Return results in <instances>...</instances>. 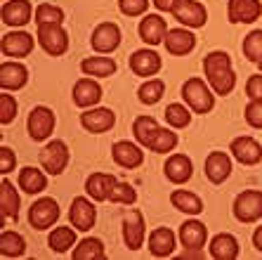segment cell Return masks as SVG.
<instances>
[{
    "instance_id": "obj_13",
    "label": "cell",
    "mask_w": 262,
    "mask_h": 260,
    "mask_svg": "<svg viewBox=\"0 0 262 260\" xmlns=\"http://www.w3.org/2000/svg\"><path fill=\"white\" fill-rule=\"evenodd\" d=\"M144 236H146L144 215L140 211H130L123 218V239H125V246L130 251H137V248L144 246Z\"/></svg>"
},
{
    "instance_id": "obj_11",
    "label": "cell",
    "mask_w": 262,
    "mask_h": 260,
    "mask_svg": "<svg viewBox=\"0 0 262 260\" xmlns=\"http://www.w3.org/2000/svg\"><path fill=\"white\" fill-rule=\"evenodd\" d=\"M114 123H116V114L111 109H106V107H92V109L80 114V126L92 135L106 133V130L114 128Z\"/></svg>"
},
{
    "instance_id": "obj_16",
    "label": "cell",
    "mask_w": 262,
    "mask_h": 260,
    "mask_svg": "<svg viewBox=\"0 0 262 260\" xmlns=\"http://www.w3.org/2000/svg\"><path fill=\"white\" fill-rule=\"evenodd\" d=\"M29 81V69L17 59H5L0 64V88L3 90H21Z\"/></svg>"
},
{
    "instance_id": "obj_19",
    "label": "cell",
    "mask_w": 262,
    "mask_h": 260,
    "mask_svg": "<svg viewBox=\"0 0 262 260\" xmlns=\"http://www.w3.org/2000/svg\"><path fill=\"white\" fill-rule=\"evenodd\" d=\"M73 104L80 109H90L102 99V85L92 78H80L73 85Z\"/></svg>"
},
{
    "instance_id": "obj_2",
    "label": "cell",
    "mask_w": 262,
    "mask_h": 260,
    "mask_svg": "<svg viewBox=\"0 0 262 260\" xmlns=\"http://www.w3.org/2000/svg\"><path fill=\"white\" fill-rule=\"evenodd\" d=\"M182 99L187 102L194 114H210L215 107V95H213V88L206 85L203 78H187L182 85Z\"/></svg>"
},
{
    "instance_id": "obj_29",
    "label": "cell",
    "mask_w": 262,
    "mask_h": 260,
    "mask_svg": "<svg viewBox=\"0 0 262 260\" xmlns=\"http://www.w3.org/2000/svg\"><path fill=\"white\" fill-rule=\"evenodd\" d=\"M19 206H21V199H19L14 185L7 177H3V182H0V208H3V218L19 220Z\"/></svg>"
},
{
    "instance_id": "obj_46",
    "label": "cell",
    "mask_w": 262,
    "mask_h": 260,
    "mask_svg": "<svg viewBox=\"0 0 262 260\" xmlns=\"http://www.w3.org/2000/svg\"><path fill=\"white\" fill-rule=\"evenodd\" d=\"M14 166H17V156H14V151L10 149L7 145L0 147V173L7 175V173H12Z\"/></svg>"
},
{
    "instance_id": "obj_25",
    "label": "cell",
    "mask_w": 262,
    "mask_h": 260,
    "mask_svg": "<svg viewBox=\"0 0 262 260\" xmlns=\"http://www.w3.org/2000/svg\"><path fill=\"white\" fill-rule=\"evenodd\" d=\"M149 251L156 258H168L175 253V232L170 227H156L149 234Z\"/></svg>"
},
{
    "instance_id": "obj_32",
    "label": "cell",
    "mask_w": 262,
    "mask_h": 260,
    "mask_svg": "<svg viewBox=\"0 0 262 260\" xmlns=\"http://www.w3.org/2000/svg\"><path fill=\"white\" fill-rule=\"evenodd\" d=\"M19 187L24 189L26 194H40L48 187V177H45L43 170L26 166V168L19 170Z\"/></svg>"
},
{
    "instance_id": "obj_49",
    "label": "cell",
    "mask_w": 262,
    "mask_h": 260,
    "mask_svg": "<svg viewBox=\"0 0 262 260\" xmlns=\"http://www.w3.org/2000/svg\"><path fill=\"white\" fill-rule=\"evenodd\" d=\"M180 258H203V248H184Z\"/></svg>"
},
{
    "instance_id": "obj_28",
    "label": "cell",
    "mask_w": 262,
    "mask_h": 260,
    "mask_svg": "<svg viewBox=\"0 0 262 260\" xmlns=\"http://www.w3.org/2000/svg\"><path fill=\"white\" fill-rule=\"evenodd\" d=\"M114 185H116V177L109 173H92L85 180V192L92 201H109Z\"/></svg>"
},
{
    "instance_id": "obj_20",
    "label": "cell",
    "mask_w": 262,
    "mask_h": 260,
    "mask_svg": "<svg viewBox=\"0 0 262 260\" xmlns=\"http://www.w3.org/2000/svg\"><path fill=\"white\" fill-rule=\"evenodd\" d=\"M165 50L175 57L189 55L191 50L196 48V36L189 29H168L165 33Z\"/></svg>"
},
{
    "instance_id": "obj_33",
    "label": "cell",
    "mask_w": 262,
    "mask_h": 260,
    "mask_svg": "<svg viewBox=\"0 0 262 260\" xmlns=\"http://www.w3.org/2000/svg\"><path fill=\"white\" fill-rule=\"evenodd\" d=\"M170 204L175 206L177 211L187 213V215H199L203 211V201L194 192H187V189H175L170 194Z\"/></svg>"
},
{
    "instance_id": "obj_8",
    "label": "cell",
    "mask_w": 262,
    "mask_h": 260,
    "mask_svg": "<svg viewBox=\"0 0 262 260\" xmlns=\"http://www.w3.org/2000/svg\"><path fill=\"white\" fill-rule=\"evenodd\" d=\"M172 17L187 29H201L208 22L206 7L199 0H177V5L172 7Z\"/></svg>"
},
{
    "instance_id": "obj_22",
    "label": "cell",
    "mask_w": 262,
    "mask_h": 260,
    "mask_svg": "<svg viewBox=\"0 0 262 260\" xmlns=\"http://www.w3.org/2000/svg\"><path fill=\"white\" fill-rule=\"evenodd\" d=\"M163 173L170 182L182 185V182H187L194 175V164H191V158L187 156V154H172V156L165 161Z\"/></svg>"
},
{
    "instance_id": "obj_10",
    "label": "cell",
    "mask_w": 262,
    "mask_h": 260,
    "mask_svg": "<svg viewBox=\"0 0 262 260\" xmlns=\"http://www.w3.org/2000/svg\"><path fill=\"white\" fill-rule=\"evenodd\" d=\"M69 220L76 230L88 232L92 230V225L97 220V208L92 206V201L88 196H76L71 201V208H69Z\"/></svg>"
},
{
    "instance_id": "obj_41",
    "label": "cell",
    "mask_w": 262,
    "mask_h": 260,
    "mask_svg": "<svg viewBox=\"0 0 262 260\" xmlns=\"http://www.w3.org/2000/svg\"><path fill=\"white\" fill-rule=\"evenodd\" d=\"M109 201L111 204H135L137 201V192L130 182H121L116 180V185L111 187V194H109Z\"/></svg>"
},
{
    "instance_id": "obj_26",
    "label": "cell",
    "mask_w": 262,
    "mask_h": 260,
    "mask_svg": "<svg viewBox=\"0 0 262 260\" xmlns=\"http://www.w3.org/2000/svg\"><path fill=\"white\" fill-rule=\"evenodd\" d=\"M31 12H33V7L29 0H7L0 14L7 26H24L31 22Z\"/></svg>"
},
{
    "instance_id": "obj_40",
    "label": "cell",
    "mask_w": 262,
    "mask_h": 260,
    "mask_svg": "<svg viewBox=\"0 0 262 260\" xmlns=\"http://www.w3.org/2000/svg\"><path fill=\"white\" fill-rule=\"evenodd\" d=\"M64 22V10L50 3H40L36 7V24H61Z\"/></svg>"
},
{
    "instance_id": "obj_36",
    "label": "cell",
    "mask_w": 262,
    "mask_h": 260,
    "mask_svg": "<svg viewBox=\"0 0 262 260\" xmlns=\"http://www.w3.org/2000/svg\"><path fill=\"white\" fill-rule=\"evenodd\" d=\"M48 244L57 253H67L71 246H76V232L71 227H55L48 236Z\"/></svg>"
},
{
    "instance_id": "obj_37",
    "label": "cell",
    "mask_w": 262,
    "mask_h": 260,
    "mask_svg": "<svg viewBox=\"0 0 262 260\" xmlns=\"http://www.w3.org/2000/svg\"><path fill=\"white\" fill-rule=\"evenodd\" d=\"M163 116H165V121H168V126H172V128H187L191 123L189 107H184V104H180V102L168 104Z\"/></svg>"
},
{
    "instance_id": "obj_50",
    "label": "cell",
    "mask_w": 262,
    "mask_h": 260,
    "mask_svg": "<svg viewBox=\"0 0 262 260\" xmlns=\"http://www.w3.org/2000/svg\"><path fill=\"white\" fill-rule=\"evenodd\" d=\"M253 246H255L257 251H260V253H262V225H260V227H257L255 232H253Z\"/></svg>"
},
{
    "instance_id": "obj_23",
    "label": "cell",
    "mask_w": 262,
    "mask_h": 260,
    "mask_svg": "<svg viewBox=\"0 0 262 260\" xmlns=\"http://www.w3.org/2000/svg\"><path fill=\"white\" fill-rule=\"evenodd\" d=\"M168 33V24L161 14H144V19L140 22V38L146 45H159L165 41Z\"/></svg>"
},
{
    "instance_id": "obj_24",
    "label": "cell",
    "mask_w": 262,
    "mask_h": 260,
    "mask_svg": "<svg viewBox=\"0 0 262 260\" xmlns=\"http://www.w3.org/2000/svg\"><path fill=\"white\" fill-rule=\"evenodd\" d=\"M180 242L184 248H203L208 239V227L201 220H187L180 225Z\"/></svg>"
},
{
    "instance_id": "obj_18",
    "label": "cell",
    "mask_w": 262,
    "mask_h": 260,
    "mask_svg": "<svg viewBox=\"0 0 262 260\" xmlns=\"http://www.w3.org/2000/svg\"><path fill=\"white\" fill-rule=\"evenodd\" d=\"M130 69H133L135 76H142V78L156 76L161 71V57L149 48L135 50L133 55H130Z\"/></svg>"
},
{
    "instance_id": "obj_4",
    "label": "cell",
    "mask_w": 262,
    "mask_h": 260,
    "mask_svg": "<svg viewBox=\"0 0 262 260\" xmlns=\"http://www.w3.org/2000/svg\"><path fill=\"white\" fill-rule=\"evenodd\" d=\"M69 147L64 139H50L40 151V166L48 170L50 175H61L69 166Z\"/></svg>"
},
{
    "instance_id": "obj_14",
    "label": "cell",
    "mask_w": 262,
    "mask_h": 260,
    "mask_svg": "<svg viewBox=\"0 0 262 260\" xmlns=\"http://www.w3.org/2000/svg\"><path fill=\"white\" fill-rule=\"evenodd\" d=\"M0 50L5 57H12V59H19V57H29L31 50H33V36L26 33V31H12V33H5L3 41H0Z\"/></svg>"
},
{
    "instance_id": "obj_27",
    "label": "cell",
    "mask_w": 262,
    "mask_h": 260,
    "mask_svg": "<svg viewBox=\"0 0 262 260\" xmlns=\"http://www.w3.org/2000/svg\"><path fill=\"white\" fill-rule=\"evenodd\" d=\"M210 258L215 260H236L238 258V239L229 232H222V234L213 236V242H210Z\"/></svg>"
},
{
    "instance_id": "obj_51",
    "label": "cell",
    "mask_w": 262,
    "mask_h": 260,
    "mask_svg": "<svg viewBox=\"0 0 262 260\" xmlns=\"http://www.w3.org/2000/svg\"><path fill=\"white\" fill-rule=\"evenodd\" d=\"M257 67H260V71H262V64H257Z\"/></svg>"
},
{
    "instance_id": "obj_38",
    "label": "cell",
    "mask_w": 262,
    "mask_h": 260,
    "mask_svg": "<svg viewBox=\"0 0 262 260\" xmlns=\"http://www.w3.org/2000/svg\"><path fill=\"white\" fill-rule=\"evenodd\" d=\"M244 57L250 62H255V64H262V29H255L250 31L248 36L244 38Z\"/></svg>"
},
{
    "instance_id": "obj_30",
    "label": "cell",
    "mask_w": 262,
    "mask_h": 260,
    "mask_svg": "<svg viewBox=\"0 0 262 260\" xmlns=\"http://www.w3.org/2000/svg\"><path fill=\"white\" fill-rule=\"evenodd\" d=\"M159 130H161V126L151 116H137L133 121V135L142 147H151L156 135H159Z\"/></svg>"
},
{
    "instance_id": "obj_43",
    "label": "cell",
    "mask_w": 262,
    "mask_h": 260,
    "mask_svg": "<svg viewBox=\"0 0 262 260\" xmlns=\"http://www.w3.org/2000/svg\"><path fill=\"white\" fill-rule=\"evenodd\" d=\"M17 109H19L17 99L12 95H7V90H3V95H0V123L3 126L12 123L14 116H17Z\"/></svg>"
},
{
    "instance_id": "obj_35",
    "label": "cell",
    "mask_w": 262,
    "mask_h": 260,
    "mask_svg": "<svg viewBox=\"0 0 262 260\" xmlns=\"http://www.w3.org/2000/svg\"><path fill=\"white\" fill-rule=\"evenodd\" d=\"M73 258L76 260H104L106 258V251H104V244L99 239H83L78 246L73 248Z\"/></svg>"
},
{
    "instance_id": "obj_5",
    "label": "cell",
    "mask_w": 262,
    "mask_h": 260,
    "mask_svg": "<svg viewBox=\"0 0 262 260\" xmlns=\"http://www.w3.org/2000/svg\"><path fill=\"white\" fill-rule=\"evenodd\" d=\"M234 218L238 223H257L262 218V192L246 189L234 201Z\"/></svg>"
},
{
    "instance_id": "obj_1",
    "label": "cell",
    "mask_w": 262,
    "mask_h": 260,
    "mask_svg": "<svg viewBox=\"0 0 262 260\" xmlns=\"http://www.w3.org/2000/svg\"><path fill=\"white\" fill-rule=\"evenodd\" d=\"M203 71H206V78L215 95L225 97L236 88V73L232 69V57L222 50L208 52L206 59H203Z\"/></svg>"
},
{
    "instance_id": "obj_3",
    "label": "cell",
    "mask_w": 262,
    "mask_h": 260,
    "mask_svg": "<svg viewBox=\"0 0 262 260\" xmlns=\"http://www.w3.org/2000/svg\"><path fill=\"white\" fill-rule=\"evenodd\" d=\"M36 36L50 57H61L69 50V33L61 24H38Z\"/></svg>"
},
{
    "instance_id": "obj_15",
    "label": "cell",
    "mask_w": 262,
    "mask_h": 260,
    "mask_svg": "<svg viewBox=\"0 0 262 260\" xmlns=\"http://www.w3.org/2000/svg\"><path fill=\"white\" fill-rule=\"evenodd\" d=\"M262 14L260 0H229L227 5V17L232 24H253Z\"/></svg>"
},
{
    "instance_id": "obj_42",
    "label": "cell",
    "mask_w": 262,
    "mask_h": 260,
    "mask_svg": "<svg viewBox=\"0 0 262 260\" xmlns=\"http://www.w3.org/2000/svg\"><path fill=\"white\" fill-rule=\"evenodd\" d=\"M175 147H177V135L172 133V130H168V128H161L156 139H154V145L149 147V149L156 151V154H168V151H172Z\"/></svg>"
},
{
    "instance_id": "obj_21",
    "label": "cell",
    "mask_w": 262,
    "mask_h": 260,
    "mask_svg": "<svg viewBox=\"0 0 262 260\" xmlns=\"http://www.w3.org/2000/svg\"><path fill=\"white\" fill-rule=\"evenodd\" d=\"M229 175H232V158L225 151H210L206 156V177L213 185H220Z\"/></svg>"
},
{
    "instance_id": "obj_44",
    "label": "cell",
    "mask_w": 262,
    "mask_h": 260,
    "mask_svg": "<svg viewBox=\"0 0 262 260\" xmlns=\"http://www.w3.org/2000/svg\"><path fill=\"white\" fill-rule=\"evenodd\" d=\"M244 118L250 128H262V99H250L246 104Z\"/></svg>"
},
{
    "instance_id": "obj_39",
    "label": "cell",
    "mask_w": 262,
    "mask_h": 260,
    "mask_svg": "<svg viewBox=\"0 0 262 260\" xmlns=\"http://www.w3.org/2000/svg\"><path fill=\"white\" fill-rule=\"evenodd\" d=\"M165 92V83L161 78H149L146 83L140 85V90H137V97H140L142 104H156L163 97Z\"/></svg>"
},
{
    "instance_id": "obj_6",
    "label": "cell",
    "mask_w": 262,
    "mask_h": 260,
    "mask_svg": "<svg viewBox=\"0 0 262 260\" xmlns=\"http://www.w3.org/2000/svg\"><path fill=\"white\" fill-rule=\"evenodd\" d=\"M55 111L50 107H33L29 114V121H26V128H29V135L33 142H43L52 135L55 130Z\"/></svg>"
},
{
    "instance_id": "obj_31",
    "label": "cell",
    "mask_w": 262,
    "mask_h": 260,
    "mask_svg": "<svg viewBox=\"0 0 262 260\" xmlns=\"http://www.w3.org/2000/svg\"><path fill=\"white\" fill-rule=\"evenodd\" d=\"M80 71L95 78H109L116 73V62L111 57H88L80 62Z\"/></svg>"
},
{
    "instance_id": "obj_17",
    "label": "cell",
    "mask_w": 262,
    "mask_h": 260,
    "mask_svg": "<svg viewBox=\"0 0 262 260\" xmlns=\"http://www.w3.org/2000/svg\"><path fill=\"white\" fill-rule=\"evenodd\" d=\"M111 156L121 168H130V170L144 164V151L130 139H118L116 145L111 147Z\"/></svg>"
},
{
    "instance_id": "obj_7",
    "label": "cell",
    "mask_w": 262,
    "mask_h": 260,
    "mask_svg": "<svg viewBox=\"0 0 262 260\" xmlns=\"http://www.w3.org/2000/svg\"><path fill=\"white\" fill-rule=\"evenodd\" d=\"M57 220H59V204H57L55 199L43 196V199H38L31 204V208H29L31 227H36V230H48V227H52Z\"/></svg>"
},
{
    "instance_id": "obj_9",
    "label": "cell",
    "mask_w": 262,
    "mask_h": 260,
    "mask_svg": "<svg viewBox=\"0 0 262 260\" xmlns=\"http://www.w3.org/2000/svg\"><path fill=\"white\" fill-rule=\"evenodd\" d=\"M90 45L99 55L114 52V50L121 45V29H118V24H114V22H102V24H97L90 36Z\"/></svg>"
},
{
    "instance_id": "obj_12",
    "label": "cell",
    "mask_w": 262,
    "mask_h": 260,
    "mask_svg": "<svg viewBox=\"0 0 262 260\" xmlns=\"http://www.w3.org/2000/svg\"><path fill=\"white\" fill-rule=\"evenodd\" d=\"M229 151H232V156L236 158L238 164H244V166H255L262 161V145L257 139L248 137V135L234 137L232 145H229Z\"/></svg>"
},
{
    "instance_id": "obj_45",
    "label": "cell",
    "mask_w": 262,
    "mask_h": 260,
    "mask_svg": "<svg viewBox=\"0 0 262 260\" xmlns=\"http://www.w3.org/2000/svg\"><path fill=\"white\" fill-rule=\"evenodd\" d=\"M149 7V0H118V10L125 17H142Z\"/></svg>"
},
{
    "instance_id": "obj_34",
    "label": "cell",
    "mask_w": 262,
    "mask_h": 260,
    "mask_svg": "<svg viewBox=\"0 0 262 260\" xmlns=\"http://www.w3.org/2000/svg\"><path fill=\"white\" fill-rule=\"evenodd\" d=\"M24 251H26V242L21 234H17L14 230L0 232V255H5V258H21Z\"/></svg>"
},
{
    "instance_id": "obj_47",
    "label": "cell",
    "mask_w": 262,
    "mask_h": 260,
    "mask_svg": "<svg viewBox=\"0 0 262 260\" xmlns=\"http://www.w3.org/2000/svg\"><path fill=\"white\" fill-rule=\"evenodd\" d=\"M246 95H248V99H262V73H255V76L248 78Z\"/></svg>"
},
{
    "instance_id": "obj_48",
    "label": "cell",
    "mask_w": 262,
    "mask_h": 260,
    "mask_svg": "<svg viewBox=\"0 0 262 260\" xmlns=\"http://www.w3.org/2000/svg\"><path fill=\"white\" fill-rule=\"evenodd\" d=\"M151 3L159 12H172V7L177 5V0H151Z\"/></svg>"
}]
</instances>
